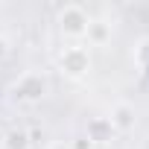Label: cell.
Instances as JSON below:
<instances>
[{
  "mask_svg": "<svg viewBox=\"0 0 149 149\" xmlns=\"http://www.w3.org/2000/svg\"><path fill=\"white\" fill-rule=\"evenodd\" d=\"M47 91H50V82H47L44 73H38V70H26V73H21L18 82L12 85V97H15L18 102H26V105L41 102V100L47 97Z\"/></svg>",
  "mask_w": 149,
  "mask_h": 149,
  "instance_id": "cell-1",
  "label": "cell"
},
{
  "mask_svg": "<svg viewBox=\"0 0 149 149\" xmlns=\"http://www.w3.org/2000/svg\"><path fill=\"white\" fill-rule=\"evenodd\" d=\"M88 24H91V15L79 3H67L58 9V29L64 38H85Z\"/></svg>",
  "mask_w": 149,
  "mask_h": 149,
  "instance_id": "cell-2",
  "label": "cell"
},
{
  "mask_svg": "<svg viewBox=\"0 0 149 149\" xmlns=\"http://www.w3.org/2000/svg\"><path fill=\"white\" fill-rule=\"evenodd\" d=\"M58 70L70 79H82L85 73L91 70V53L82 44H70L58 53Z\"/></svg>",
  "mask_w": 149,
  "mask_h": 149,
  "instance_id": "cell-3",
  "label": "cell"
},
{
  "mask_svg": "<svg viewBox=\"0 0 149 149\" xmlns=\"http://www.w3.org/2000/svg\"><path fill=\"white\" fill-rule=\"evenodd\" d=\"M108 123H111L114 134H129V132L137 126V111H134V105L117 102V105L111 108V114H108Z\"/></svg>",
  "mask_w": 149,
  "mask_h": 149,
  "instance_id": "cell-4",
  "label": "cell"
},
{
  "mask_svg": "<svg viewBox=\"0 0 149 149\" xmlns=\"http://www.w3.org/2000/svg\"><path fill=\"white\" fill-rule=\"evenodd\" d=\"M88 140L94 143V149L114 140V129H111L108 117H94V120H88Z\"/></svg>",
  "mask_w": 149,
  "mask_h": 149,
  "instance_id": "cell-5",
  "label": "cell"
},
{
  "mask_svg": "<svg viewBox=\"0 0 149 149\" xmlns=\"http://www.w3.org/2000/svg\"><path fill=\"white\" fill-rule=\"evenodd\" d=\"M85 38H88V44H94V47L108 44V41H111V24H108V21H100V18H91Z\"/></svg>",
  "mask_w": 149,
  "mask_h": 149,
  "instance_id": "cell-6",
  "label": "cell"
},
{
  "mask_svg": "<svg viewBox=\"0 0 149 149\" xmlns=\"http://www.w3.org/2000/svg\"><path fill=\"white\" fill-rule=\"evenodd\" d=\"M29 146H32V140H29V132H24V129H12L3 137V149H29Z\"/></svg>",
  "mask_w": 149,
  "mask_h": 149,
  "instance_id": "cell-7",
  "label": "cell"
},
{
  "mask_svg": "<svg viewBox=\"0 0 149 149\" xmlns=\"http://www.w3.org/2000/svg\"><path fill=\"white\" fill-rule=\"evenodd\" d=\"M134 64L149 73V38L137 41V47H134Z\"/></svg>",
  "mask_w": 149,
  "mask_h": 149,
  "instance_id": "cell-8",
  "label": "cell"
},
{
  "mask_svg": "<svg viewBox=\"0 0 149 149\" xmlns=\"http://www.w3.org/2000/svg\"><path fill=\"white\" fill-rule=\"evenodd\" d=\"M6 53H9V41H6L3 35H0V61L6 58Z\"/></svg>",
  "mask_w": 149,
  "mask_h": 149,
  "instance_id": "cell-9",
  "label": "cell"
},
{
  "mask_svg": "<svg viewBox=\"0 0 149 149\" xmlns=\"http://www.w3.org/2000/svg\"><path fill=\"white\" fill-rule=\"evenodd\" d=\"M47 149H73V146H70V143H67V140H58V143H50V146H47Z\"/></svg>",
  "mask_w": 149,
  "mask_h": 149,
  "instance_id": "cell-10",
  "label": "cell"
},
{
  "mask_svg": "<svg viewBox=\"0 0 149 149\" xmlns=\"http://www.w3.org/2000/svg\"><path fill=\"white\" fill-rule=\"evenodd\" d=\"M3 137H6V132H0V149H3Z\"/></svg>",
  "mask_w": 149,
  "mask_h": 149,
  "instance_id": "cell-11",
  "label": "cell"
}]
</instances>
